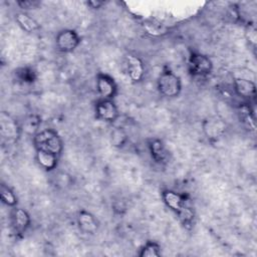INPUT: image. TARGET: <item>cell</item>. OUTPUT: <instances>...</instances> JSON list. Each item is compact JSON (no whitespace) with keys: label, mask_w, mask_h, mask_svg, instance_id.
I'll return each instance as SVG.
<instances>
[{"label":"cell","mask_w":257,"mask_h":257,"mask_svg":"<svg viewBox=\"0 0 257 257\" xmlns=\"http://www.w3.org/2000/svg\"><path fill=\"white\" fill-rule=\"evenodd\" d=\"M35 150H42L60 156L63 150V143L59 135L51 128H45L33 137Z\"/></svg>","instance_id":"1"},{"label":"cell","mask_w":257,"mask_h":257,"mask_svg":"<svg viewBox=\"0 0 257 257\" xmlns=\"http://www.w3.org/2000/svg\"><path fill=\"white\" fill-rule=\"evenodd\" d=\"M159 92L166 97H177L182 90V80L171 69L165 67L157 80Z\"/></svg>","instance_id":"2"},{"label":"cell","mask_w":257,"mask_h":257,"mask_svg":"<svg viewBox=\"0 0 257 257\" xmlns=\"http://www.w3.org/2000/svg\"><path fill=\"white\" fill-rule=\"evenodd\" d=\"M21 124L10 114L2 111L0 114V134L7 144H14L21 135Z\"/></svg>","instance_id":"3"},{"label":"cell","mask_w":257,"mask_h":257,"mask_svg":"<svg viewBox=\"0 0 257 257\" xmlns=\"http://www.w3.org/2000/svg\"><path fill=\"white\" fill-rule=\"evenodd\" d=\"M80 36L73 29H62L55 37V44L57 49L63 53L74 51L80 44Z\"/></svg>","instance_id":"4"},{"label":"cell","mask_w":257,"mask_h":257,"mask_svg":"<svg viewBox=\"0 0 257 257\" xmlns=\"http://www.w3.org/2000/svg\"><path fill=\"white\" fill-rule=\"evenodd\" d=\"M189 70L194 76H206L212 72L213 62L205 54L192 53L189 58Z\"/></svg>","instance_id":"5"},{"label":"cell","mask_w":257,"mask_h":257,"mask_svg":"<svg viewBox=\"0 0 257 257\" xmlns=\"http://www.w3.org/2000/svg\"><path fill=\"white\" fill-rule=\"evenodd\" d=\"M95 117L105 122H113L118 117V109L112 99H99L95 104Z\"/></svg>","instance_id":"6"},{"label":"cell","mask_w":257,"mask_h":257,"mask_svg":"<svg viewBox=\"0 0 257 257\" xmlns=\"http://www.w3.org/2000/svg\"><path fill=\"white\" fill-rule=\"evenodd\" d=\"M96 90L101 99H112L116 94L117 85L111 76L99 72L96 75Z\"/></svg>","instance_id":"7"},{"label":"cell","mask_w":257,"mask_h":257,"mask_svg":"<svg viewBox=\"0 0 257 257\" xmlns=\"http://www.w3.org/2000/svg\"><path fill=\"white\" fill-rule=\"evenodd\" d=\"M31 224V218L28 212L22 208L14 207L11 212V225L15 234H23Z\"/></svg>","instance_id":"8"},{"label":"cell","mask_w":257,"mask_h":257,"mask_svg":"<svg viewBox=\"0 0 257 257\" xmlns=\"http://www.w3.org/2000/svg\"><path fill=\"white\" fill-rule=\"evenodd\" d=\"M125 66L128 77L133 82H139L145 75V64L143 60L135 54L125 55Z\"/></svg>","instance_id":"9"},{"label":"cell","mask_w":257,"mask_h":257,"mask_svg":"<svg viewBox=\"0 0 257 257\" xmlns=\"http://www.w3.org/2000/svg\"><path fill=\"white\" fill-rule=\"evenodd\" d=\"M225 121L219 117H208L203 122V131L209 140H218L226 132Z\"/></svg>","instance_id":"10"},{"label":"cell","mask_w":257,"mask_h":257,"mask_svg":"<svg viewBox=\"0 0 257 257\" xmlns=\"http://www.w3.org/2000/svg\"><path fill=\"white\" fill-rule=\"evenodd\" d=\"M161 196L165 205L176 214H178L186 205H188L187 196L173 190H164Z\"/></svg>","instance_id":"11"},{"label":"cell","mask_w":257,"mask_h":257,"mask_svg":"<svg viewBox=\"0 0 257 257\" xmlns=\"http://www.w3.org/2000/svg\"><path fill=\"white\" fill-rule=\"evenodd\" d=\"M152 159L158 165H165L169 162L170 154L165 144L159 139H152L148 143Z\"/></svg>","instance_id":"12"},{"label":"cell","mask_w":257,"mask_h":257,"mask_svg":"<svg viewBox=\"0 0 257 257\" xmlns=\"http://www.w3.org/2000/svg\"><path fill=\"white\" fill-rule=\"evenodd\" d=\"M77 225L81 232L88 235H93L98 230V222L96 218L88 211L80 210L77 214Z\"/></svg>","instance_id":"13"},{"label":"cell","mask_w":257,"mask_h":257,"mask_svg":"<svg viewBox=\"0 0 257 257\" xmlns=\"http://www.w3.org/2000/svg\"><path fill=\"white\" fill-rule=\"evenodd\" d=\"M233 85L235 92L243 98H254L256 96V85L254 81L248 78L236 77Z\"/></svg>","instance_id":"14"},{"label":"cell","mask_w":257,"mask_h":257,"mask_svg":"<svg viewBox=\"0 0 257 257\" xmlns=\"http://www.w3.org/2000/svg\"><path fill=\"white\" fill-rule=\"evenodd\" d=\"M35 151H36V154H35L36 161L42 169L49 172V171H53L57 167L58 158H59L58 156L42 150H35Z\"/></svg>","instance_id":"15"},{"label":"cell","mask_w":257,"mask_h":257,"mask_svg":"<svg viewBox=\"0 0 257 257\" xmlns=\"http://www.w3.org/2000/svg\"><path fill=\"white\" fill-rule=\"evenodd\" d=\"M15 20H16L17 24L20 26V28L22 30H24L25 32L32 33V32L37 31L38 29H40L39 23L34 18H32L30 15H28L27 13H24V12L16 13Z\"/></svg>","instance_id":"16"},{"label":"cell","mask_w":257,"mask_h":257,"mask_svg":"<svg viewBox=\"0 0 257 257\" xmlns=\"http://www.w3.org/2000/svg\"><path fill=\"white\" fill-rule=\"evenodd\" d=\"M21 124V131L27 136L34 137L37 133H39V127L41 124V118L39 115L35 113H31L27 115Z\"/></svg>","instance_id":"17"},{"label":"cell","mask_w":257,"mask_h":257,"mask_svg":"<svg viewBox=\"0 0 257 257\" xmlns=\"http://www.w3.org/2000/svg\"><path fill=\"white\" fill-rule=\"evenodd\" d=\"M177 216L184 227H186L187 229H190L193 227L195 222V213H194V210L189 205H186L177 214Z\"/></svg>","instance_id":"18"},{"label":"cell","mask_w":257,"mask_h":257,"mask_svg":"<svg viewBox=\"0 0 257 257\" xmlns=\"http://www.w3.org/2000/svg\"><path fill=\"white\" fill-rule=\"evenodd\" d=\"M0 197L3 204L7 205L8 207H16L17 205V197L15 193L6 185L2 184L0 188Z\"/></svg>","instance_id":"19"},{"label":"cell","mask_w":257,"mask_h":257,"mask_svg":"<svg viewBox=\"0 0 257 257\" xmlns=\"http://www.w3.org/2000/svg\"><path fill=\"white\" fill-rule=\"evenodd\" d=\"M16 77L18 78L19 81L23 82V83H33L36 80V72L33 68L31 67H21L18 68L15 72Z\"/></svg>","instance_id":"20"},{"label":"cell","mask_w":257,"mask_h":257,"mask_svg":"<svg viewBox=\"0 0 257 257\" xmlns=\"http://www.w3.org/2000/svg\"><path fill=\"white\" fill-rule=\"evenodd\" d=\"M139 256H141V257H159V256H161V246L155 241H148L141 249Z\"/></svg>","instance_id":"21"},{"label":"cell","mask_w":257,"mask_h":257,"mask_svg":"<svg viewBox=\"0 0 257 257\" xmlns=\"http://www.w3.org/2000/svg\"><path fill=\"white\" fill-rule=\"evenodd\" d=\"M127 135L126 133L120 128V127H116L113 131H111L110 134V143L113 147L115 148H121L123 147L126 142H127Z\"/></svg>","instance_id":"22"},{"label":"cell","mask_w":257,"mask_h":257,"mask_svg":"<svg viewBox=\"0 0 257 257\" xmlns=\"http://www.w3.org/2000/svg\"><path fill=\"white\" fill-rule=\"evenodd\" d=\"M239 115L240 119L249 127L252 130H255V120L254 116L252 114V111L248 105H241L239 107Z\"/></svg>","instance_id":"23"},{"label":"cell","mask_w":257,"mask_h":257,"mask_svg":"<svg viewBox=\"0 0 257 257\" xmlns=\"http://www.w3.org/2000/svg\"><path fill=\"white\" fill-rule=\"evenodd\" d=\"M17 4L22 9H31L36 7L39 3L37 1H32V0H21V1H17Z\"/></svg>","instance_id":"24"},{"label":"cell","mask_w":257,"mask_h":257,"mask_svg":"<svg viewBox=\"0 0 257 257\" xmlns=\"http://www.w3.org/2000/svg\"><path fill=\"white\" fill-rule=\"evenodd\" d=\"M249 32V41L252 42L254 45L256 43V29H255V26L254 25H249L248 28H247V33Z\"/></svg>","instance_id":"25"},{"label":"cell","mask_w":257,"mask_h":257,"mask_svg":"<svg viewBox=\"0 0 257 257\" xmlns=\"http://www.w3.org/2000/svg\"><path fill=\"white\" fill-rule=\"evenodd\" d=\"M104 4L103 1H95V0H92V1H88L87 2V5L93 9H97V8H100L102 5Z\"/></svg>","instance_id":"26"}]
</instances>
